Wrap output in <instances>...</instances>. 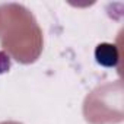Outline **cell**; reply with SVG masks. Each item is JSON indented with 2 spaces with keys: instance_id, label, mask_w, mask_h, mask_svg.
<instances>
[{
  "instance_id": "1",
  "label": "cell",
  "mask_w": 124,
  "mask_h": 124,
  "mask_svg": "<svg viewBox=\"0 0 124 124\" xmlns=\"http://www.w3.org/2000/svg\"><path fill=\"white\" fill-rule=\"evenodd\" d=\"M95 57H96L98 63L104 64V66H112V64H115V61L118 58L115 48L112 45H109V44H101V45H98V48L95 50Z\"/></svg>"
}]
</instances>
